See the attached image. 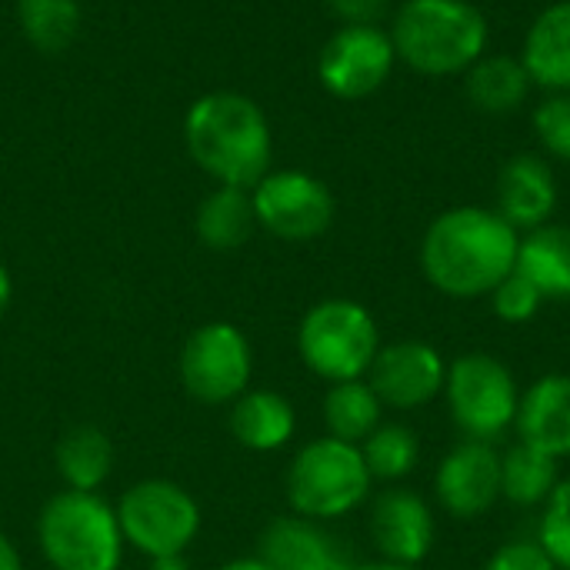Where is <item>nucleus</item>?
Masks as SVG:
<instances>
[{"label": "nucleus", "mask_w": 570, "mask_h": 570, "mask_svg": "<svg viewBox=\"0 0 570 570\" xmlns=\"http://www.w3.org/2000/svg\"><path fill=\"white\" fill-rule=\"evenodd\" d=\"M521 234L494 207H451L431 220L421 240V271L434 291L454 301L488 297L518 264Z\"/></svg>", "instance_id": "nucleus-1"}, {"label": "nucleus", "mask_w": 570, "mask_h": 570, "mask_svg": "<svg viewBox=\"0 0 570 570\" xmlns=\"http://www.w3.org/2000/svg\"><path fill=\"white\" fill-rule=\"evenodd\" d=\"M184 144L194 164L224 187L250 190L271 170L274 137L267 114L237 90L197 97L184 117Z\"/></svg>", "instance_id": "nucleus-2"}, {"label": "nucleus", "mask_w": 570, "mask_h": 570, "mask_svg": "<svg viewBox=\"0 0 570 570\" xmlns=\"http://www.w3.org/2000/svg\"><path fill=\"white\" fill-rule=\"evenodd\" d=\"M391 43L421 77L468 73L488 53V17L468 0H404L391 20Z\"/></svg>", "instance_id": "nucleus-3"}, {"label": "nucleus", "mask_w": 570, "mask_h": 570, "mask_svg": "<svg viewBox=\"0 0 570 570\" xmlns=\"http://www.w3.org/2000/svg\"><path fill=\"white\" fill-rule=\"evenodd\" d=\"M37 544L53 570H117L127 541L100 494L60 491L37 518Z\"/></svg>", "instance_id": "nucleus-4"}, {"label": "nucleus", "mask_w": 570, "mask_h": 570, "mask_svg": "<svg viewBox=\"0 0 570 570\" xmlns=\"http://www.w3.org/2000/svg\"><path fill=\"white\" fill-rule=\"evenodd\" d=\"M371 471L357 444L317 438L297 451L287 471V501L294 514L334 521L361 508L371 494Z\"/></svg>", "instance_id": "nucleus-5"}, {"label": "nucleus", "mask_w": 570, "mask_h": 570, "mask_svg": "<svg viewBox=\"0 0 570 570\" xmlns=\"http://www.w3.org/2000/svg\"><path fill=\"white\" fill-rule=\"evenodd\" d=\"M301 361L324 381H357L371 371L381 334L371 311L347 297H327L314 304L297 327Z\"/></svg>", "instance_id": "nucleus-6"}, {"label": "nucleus", "mask_w": 570, "mask_h": 570, "mask_svg": "<svg viewBox=\"0 0 570 570\" xmlns=\"http://www.w3.org/2000/svg\"><path fill=\"white\" fill-rule=\"evenodd\" d=\"M444 397L458 431L468 441H488V444H494L508 428H514L521 407V391L514 374L508 371V364H501L494 354L484 351L461 354L448 367Z\"/></svg>", "instance_id": "nucleus-7"}, {"label": "nucleus", "mask_w": 570, "mask_h": 570, "mask_svg": "<svg viewBox=\"0 0 570 570\" xmlns=\"http://www.w3.org/2000/svg\"><path fill=\"white\" fill-rule=\"evenodd\" d=\"M117 521L124 541L134 544L147 558L184 554L200 531V508L197 501L174 481H140L134 484L120 504Z\"/></svg>", "instance_id": "nucleus-8"}, {"label": "nucleus", "mask_w": 570, "mask_h": 570, "mask_svg": "<svg viewBox=\"0 0 570 570\" xmlns=\"http://www.w3.org/2000/svg\"><path fill=\"white\" fill-rule=\"evenodd\" d=\"M180 384L200 404H234L254 374L250 341L227 321L197 327L180 351Z\"/></svg>", "instance_id": "nucleus-9"}, {"label": "nucleus", "mask_w": 570, "mask_h": 570, "mask_svg": "<svg viewBox=\"0 0 570 570\" xmlns=\"http://www.w3.org/2000/svg\"><path fill=\"white\" fill-rule=\"evenodd\" d=\"M250 200L257 227L291 244L317 240L337 214L331 187L307 170H267L250 187Z\"/></svg>", "instance_id": "nucleus-10"}, {"label": "nucleus", "mask_w": 570, "mask_h": 570, "mask_svg": "<svg viewBox=\"0 0 570 570\" xmlns=\"http://www.w3.org/2000/svg\"><path fill=\"white\" fill-rule=\"evenodd\" d=\"M397 53L391 33L377 23H341L317 57L321 87L337 100H364L394 73Z\"/></svg>", "instance_id": "nucleus-11"}, {"label": "nucleus", "mask_w": 570, "mask_h": 570, "mask_svg": "<svg viewBox=\"0 0 570 570\" xmlns=\"http://www.w3.org/2000/svg\"><path fill=\"white\" fill-rule=\"evenodd\" d=\"M448 364L444 357L424 341H397L377 351L367 384L381 397L384 407L394 411H417L444 394Z\"/></svg>", "instance_id": "nucleus-12"}, {"label": "nucleus", "mask_w": 570, "mask_h": 570, "mask_svg": "<svg viewBox=\"0 0 570 570\" xmlns=\"http://www.w3.org/2000/svg\"><path fill=\"white\" fill-rule=\"evenodd\" d=\"M434 494L451 518L474 521L501 501V454L488 441H461L434 474Z\"/></svg>", "instance_id": "nucleus-13"}, {"label": "nucleus", "mask_w": 570, "mask_h": 570, "mask_svg": "<svg viewBox=\"0 0 570 570\" xmlns=\"http://www.w3.org/2000/svg\"><path fill=\"white\" fill-rule=\"evenodd\" d=\"M434 534H438L434 511L421 494L407 488H391L377 494L371 511V538L381 561L421 568V561L434 548Z\"/></svg>", "instance_id": "nucleus-14"}, {"label": "nucleus", "mask_w": 570, "mask_h": 570, "mask_svg": "<svg viewBox=\"0 0 570 570\" xmlns=\"http://www.w3.org/2000/svg\"><path fill=\"white\" fill-rule=\"evenodd\" d=\"M498 214L521 234L551 224L558 210V177L541 154H514L494 184Z\"/></svg>", "instance_id": "nucleus-15"}, {"label": "nucleus", "mask_w": 570, "mask_h": 570, "mask_svg": "<svg viewBox=\"0 0 570 570\" xmlns=\"http://www.w3.org/2000/svg\"><path fill=\"white\" fill-rule=\"evenodd\" d=\"M257 558L271 570H354L341 538L311 518H277L264 534Z\"/></svg>", "instance_id": "nucleus-16"}, {"label": "nucleus", "mask_w": 570, "mask_h": 570, "mask_svg": "<svg viewBox=\"0 0 570 570\" xmlns=\"http://www.w3.org/2000/svg\"><path fill=\"white\" fill-rule=\"evenodd\" d=\"M524 444L551 454L554 461L570 458V374H544L524 394L514 421Z\"/></svg>", "instance_id": "nucleus-17"}, {"label": "nucleus", "mask_w": 570, "mask_h": 570, "mask_svg": "<svg viewBox=\"0 0 570 570\" xmlns=\"http://www.w3.org/2000/svg\"><path fill=\"white\" fill-rule=\"evenodd\" d=\"M521 63L534 87L570 94V0L548 3L528 27Z\"/></svg>", "instance_id": "nucleus-18"}, {"label": "nucleus", "mask_w": 570, "mask_h": 570, "mask_svg": "<svg viewBox=\"0 0 570 570\" xmlns=\"http://www.w3.org/2000/svg\"><path fill=\"white\" fill-rule=\"evenodd\" d=\"M297 431L294 404L277 391H244L230 407V434L247 451H277Z\"/></svg>", "instance_id": "nucleus-19"}, {"label": "nucleus", "mask_w": 570, "mask_h": 570, "mask_svg": "<svg viewBox=\"0 0 570 570\" xmlns=\"http://www.w3.org/2000/svg\"><path fill=\"white\" fill-rule=\"evenodd\" d=\"M518 274H524L544 301H570V227L544 224L528 230L518 247Z\"/></svg>", "instance_id": "nucleus-20"}, {"label": "nucleus", "mask_w": 570, "mask_h": 570, "mask_svg": "<svg viewBox=\"0 0 570 570\" xmlns=\"http://www.w3.org/2000/svg\"><path fill=\"white\" fill-rule=\"evenodd\" d=\"M531 87L534 83H531L521 57H514V53H484L464 73L468 100L481 114H494V117L514 114L528 100Z\"/></svg>", "instance_id": "nucleus-21"}, {"label": "nucleus", "mask_w": 570, "mask_h": 570, "mask_svg": "<svg viewBox=\"0 0 570 570\" xmlns=\"http://www.w3.org/2000/svg\"><path fill=\"white\" fill-rule=\"evenodd\" d=\"M197 237L210 250H237L250 240L257 217H254V200L250 190L244 187H224L217 184L197 207Z\"/></svg>", "instance_id": "nucleus-22"}, {"label": "nucleus", "mask_w": 570, "mask_h": 570, "mask_svg": "<svg viewBox=\"0 0 570 570\" xmlns=\"http://www.w3.org/2000/svg\"><path fill=\"white\" fill-rule=\"evenodd\" d=\"M53 461H57V471L67 484V491H90L97 494L110 471H114V448H110V438L94 428V424H77L70 428L57 451H53Z\"/></svg>", "instance_id": "nucleus-23"}, {"label": "nucleus", "mask_w": 570, "mask_h": 570, "mask_svg": "<svg viewBox=\"0 0 570 570\" xmlns=\"http://www.w3.org/2000/svg\"><path fill=\"white\" fill-rule=\"evenodd\" d=\"M381 414H384V404L364 377L331 384V391L324 397L327 438H337V441H347L357 448L381 428Z\"/></svg>", "instance_id": "nucleus-24"}, {"label": "nucleus", "mask_w": 570, "mask_h": 570, "mask_svg": "<svg viewBox=\"0 0 570 570\" xmlns=\"http://www.w3.org/2000/svg\"><path fill=\"white\" fill-rule=\"evenodd\" d=\"M558 488V461L531 444H514L501 454V498L518 508H534Z\"/></svg>", "instance_id": "nucleus-25"}, {"label": "nucleus", "mask_w": 570, "mask_h": 570, "mask_svg": "<svg viewBox=\"0 0 570 570\" xmlns=\"http://www.w3.org/2000/svg\"><path fill=\"white\" fill-rule=\"evenodd\" d=\"M80 0H17L20 33L40 53H60L80 33Z\"/></svg>", "instance_id": "nucleus-26"}, {"label": "nucleus", "mask_w": 570, "mask_h": 570, "mask_svg": "<svg viewBox=\"0 0 570 570\" xmlns=\"http://www.w3.org/2000/svg\"><path fill=\"white\" fill-rule=\"evenodd\" d=\"M364 464L374 481H401L417 468L421 444L411 428L404 424H381L364 444H361Z\"/></svg>", "instance_id": "nucleus-27"}, {"label": "nucleus", "mask_w": 570, "mask_h": 570, "mask_svg": "<svg viewBox=\"0 0 570 570\" xmlns=\"http://www.w3.org/2000/svg\"><path fill=\"white\" fill-rule=\"evenodd\" d=\"M538 544L548 551L554 568L570 570V478L558 481V488L544 501V514L538 524Z\"/></svg>", "instance_id": "nucleus-28"}, {"label": "nucleus", "mask_w": 570, "mask_h": 570, "mask_svg": "<svg viewBox=\"0 0 570 570\" xmlns=\"http://www.w3.org/2000/svg\"><path fill=\"white\" fill-rule=\"evenodd\" d=\"M541 150L561 164H570V94H548L531 114Z\"/></svg>", "instance_id": "nucleus-29"}, {"label": "nucleus", "mask_w": 570, "mask_h": 570, "mask_svg": "<svg viewBox=\"0 0 570 570\" xmlns=\"http://www.w3.org/2000/svg\"><path fill=\"white\" fill-rule=\"evenodd\" d=\"M491 307L504 324H528L544 307V294L518 271H511L491 294Z\"/></svg>", "instance_id": "nucleus-30"}, {"label": "nucleus", "mask_w": 570, "mask_h": 570, "mask_svg": "<svg viewBox=\"0 0 570 570\" xmlns=\"http://www.w3.org/2000/svg\"><path fill=\"white\" fill-rule=\"evenodd\" d=\"M484 570H558L538 541H511L491 554Z\"/></svg>", "instance_id": "nucleus-31"}, {"label": "nucleus", "mask_w": 570, "mask_h": 570, "mask_svg": "<svg viewBox=\"0 0 570 570\" xmlns=\"http://www.w3.org/2000/svg\"><path fill=\"white\" fill-rule=\"evenodd\" d=\"M327 7L341 23H377L391 0H327Z\"/></svg>", "instance_id": "nucleus-32"}, {"label": "nucleus", "mask_w": 570, "mask_h": 570, "mask_svg": "<svg viewBox=\"0 0 570 570\" xmlns=\"http://www.w3.org/2000/svg\"><path fill=\"white\" fill-rule=\"evenodd\" d=\"M0 570H23L20 551L13 548V541L7 534H0Z\"/></svg>", "instance_id": "nucleus-33"}, {"label": "nucleus", "mask_w": 570, "mask_h": 570, "mask_svg": "<svg viewBox=\"0 0 570 570\" xmlns=\"http://www.w3.org/2000/svg\"><path fill=\"white\" fill-rule=\"evenodd\" d=\"M10 297H13V281H10L7 264L0 261V321H3V314H7V307H10Z\"/></svg>", "instance_id": "nucleus-34"}, {"label": "nucleus", "mask_w": 570, "mask_h": 570, "mask_svg": "<svg viewBox=\"0 0 570 570\" xmlns=\"http://www.w3.org/2000/svg\"><path fill=\"white\" fill-rule=\"evenodd\" d=\"M150 570H190L184 554H167V558H150Z\"/></svg>", "instance_id": "nucleus-35"}, {"label": "nucleus", "mask_w": 570, "mask_h": 570, "mask_svg": "<svg viewBox=\"0 0 570 570\" xmlns=\"http://www.w3.org/2000/svg\"><path fill=\"white\" fill-rule=\"evenodd\" d=\"M220 570H271L261 558H237V561H230V564H224Z\"/></svg>", "instance_id": "nucleus-36"}, {"label": "nucleus", "mask_w": 570, "mask_h": 570, "mask_svg": "<svg viewBox=\"0 0 570 570\" xmlns=\"http://www.w3.org/2000/svg\"><path fill=\"white\" fill-rule=\"evenodd\" d=\"M354 570H421L411 564H394V561H374V564H357Z\"/></svg>", "instance_id": "nucleus-37"}]
</instances>
